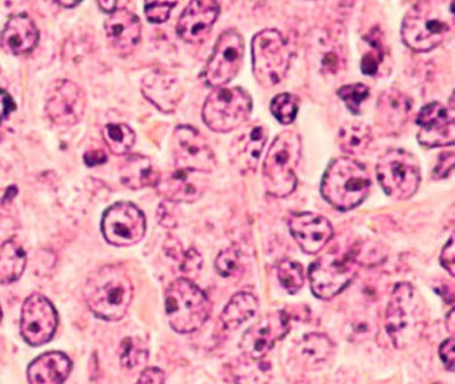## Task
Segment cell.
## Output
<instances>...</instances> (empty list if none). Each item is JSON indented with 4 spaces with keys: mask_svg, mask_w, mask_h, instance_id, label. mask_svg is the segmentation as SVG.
I'll list each match as a JSON object with an SVG mask.
<instances>
[{
    "mask_svg": "<svg viewBox=\"0 0 455 384\" xmlns=\"http://www.w3.org/2000/svg\"><path fill=\"white\" fill-rule=\"evenodd\" d=\"M84 91L71 80H58L52 85L46 101V114L60 127H71L81 122L86 111Z\"/></svg>",
    "mask_w": 455,
    "mask_h": 384,
    "instance_id": "16",
    "label": "cell"
},
{
    "mask_svg": "<svg viewBox=\"0 0 455 384\" xmlns=\"http://www.w3.org/2000/svg\"><path fill=\"white\" fill-rule=\"evenodd\" d=\"M267 127L259 123L247 125L230 146L231 163L241 173L255 172L267 141Z\"/></svg>",
    "mask_w": 455,
    "mask_h": 384,
    "instance_id": "22",
    "label": "cell"
},
{
    "mask_svg": "<svg viewBox=\"0 0 455 384\" xmlns=\"http://www.w3.org/2000/svg\"><path fill=\"white\" fill-rule=\"evenodd\" d=\"M355 266L351 252L334 250L321 256L308 268V280L314 295L322 300H329L342 292L353 282Z\"/></svg>",
    "mask_w": 455,
    "mask_h": 384,
    "instance_id": "10",
    "label": "cell"
},
{
    "mask_svg": "<svg viewBox=\"0 0 455 384\" xmlns=\"http://www.w3.org/2000/svg\"><path fill=\"white\" fill-rule=\"evenodd\" d=\"M215 269L226 279L241 276L244 271L243 252L235 245L220 251V255L215 259Z\"/></svg>",
    "mask_w": 455,
    "mask_h": 384,
    "instance_id": "36",
    "label": "cell"
},
{
    "mask_svg": "<svg viewBox=\"0 0 455 384\" xmlns=\"http://www.w3.org/2000/svg\"><path fill=\"white\" fill-rule=\"evenodd\" d=\"M418 141L426 148L434 147H447L454 143V108L452 96L450 107L443 106L438 101L428 103L420 109L417 116Z\"/></svg>",
    "mask_w": 455,
    "mask_h": 384,
    "instance_id": "15",
    "label": "cell"
},
{
    "mask_svg": "<svg viewBox=\"0 0 455 384\" xmlns=\"http://www.w3.org/2000/svg\"><path fill=\"white\" fill-rule=\"evenodd\" d=\"M220 12V4L214 0H194L188 3L178 20V35L191 44L204 42Z\"/></svg>",
    "mask_w": 455,
    "mask_h": 384,
    "instance_id": "21",
    "label": "cell"
},
{
    "mask_svg": "<svg viewBox=\"0 0 455 384\" xmlns=\"http://www.w3.org/2000/svg\"><path fill=\"white\" fill-rule=\"evenodd\" d=\"M251 111V98L243 88H214L204 101L202 119L214 132L226 133L244 124Z\"/></svg>",
    "mask_w": 455,
    "mask_h": 384,
    "instance_id": "8",
    "label": "cell"
},
{
    "mask_svg": "<svg viewBox=\"0 0 455 384\" xmlns=\"http://www.w3.org/2000/svg\"><path fill=\"white\" fill-rule=\"evenodd\" d=\"M370 189L371 178L367 168L348 156L332 159L322 178V196L335 210L348 211L358 207L369 196Z\"/></svg>",
    "mask_w": 455,
    "mask_h": 384,
    "instance_id": "3",
    "label": "cell"
},
{
    "mask_svg": "<svg viewBox=\"0 0 455 384\" xmlns=\"http://www.w3.org/2000/svg\"><path fill=\"white\" fill-rule=\"evenodd\" d=\"M439 356H441L444 367H446L450 372H452V371H454L455 363L454 339H447V340H444L443 343L441 344V347H439Z\"/></svg>",
    "mask_w": 455,
    "mask_h": 384,
    "instance_id": "44",
    "label": "cell"
},
{
    "mask_svg": "<svg viewBox=\"0 0 455 384\" xmlns=\"http://www.w3.org/2000/svg\"><path fill=\"white\" fill-rule=\"evenodd\" d=\"M4 203V202H2ZM0 203V228H2V221H4V204Z\"/></svg>",
    "mask_w": 455,
    "mask_h": 384,
    "instance_id": "51",
    "label": "cell"
},
{
    "mask_svg": "<svg viewBox=\"0 0 455 384\" xmlns=\"http://www.w3.org/2000/svg\"><path fill=\"white\" fill-rule=\"evenodd\" d=\"M2 317H4V312H2V308H0V322H2Z\"/></svg>",
    "mask_w": 455,
    "mask_h": 384,
    "instance_id": "52",
    "label": "cell"
},
{
    "mask_svg": "<svg viewBox=\"0 0 455 384\" xmlns=\"http://www.w3.org/2000/svg\"><path fill=\"white\" fill-rule=\"evenodd\" d=\"M276 275L282 287L289 293L298 292L305 284L306 275L302 264L291 259H282L276 264Z\"/></svg>",
    "mask_w": 455,
    "mask_h": 384,
    "instance_id": "35",
    "label": "cell"
},
{
    "mask_svg": "<svg viewBox=\"0 0 455 384\" xmlns=\"http://www.w3.org/2000/svg\"><path fill=\"white\" fill-rule=\"evenodd\" d=\"M252 72L262 87L278 85L291 64V51L283 35L276 29L258 32L251 42Z\"/></svg>",
    "mask_w": 455,
    "mask_h": 384,
    "instance_id": "7",
    "label": "cell"
},
{
    "mask_svg": "<svg viewBox=\"0 0 455 384\" xmlns=\"http://www.w3.org/2000/svg\"><path fill=\"white\" fill-rule=\"evenodd\" d=\"M258 309L257 296L249 291H241L235 293L226 304L222 315H220V322L226 330L233 331L243 324L250 317L254 316Z\"/></svg>",
    "mask_w": 455,
    "mask_h": 384,
    "instance_id": "30",
    "label": "cell"
},
{
    "mask_svg": "<svg viewBox=\"0 0 455 384\" xmlns=\"http://www.w3.org/2000/svg\"><path fill=\"white\" fill-rule=\"evenodd\" d=\"M57 266V255L52 251L41 250L36 253V274L39 276H47L54 271Z\"/></svg>",
    "mask_w": 455,
    "mask_h": 384,
    "instance_id": "42",
    "label": "cell"
},
{
    "mask_svg": "<svg viewBox=\"0 0 455 384\" xmlns=\"http://www.w3.org/2000/svg\"><path fill=\"white\" fill-rule=\"evenodd\" d=\"M159 172L150 157L143 155H132L124 160L121 167V180L127 188L142 189L156 187Z\"/></svg>",
    "mask_w": 455,
    "mask_h": 384,
    "instance_id": "27",
    "label": "cell"
},
{
    "mask_svg": "<svg viewBox=\"0 0 455 384\" xmlns=\"http://www.w3.org/2000/svg\"><path fill=\"white\" fill-rule=\"evenodd\" d=\"M175 168L210 173L217 167L214 151L207 139L191 125H178L172 133Z\"/></svg>",
    "mask_w": 455,
    "mask_h": 384,
    "instance_id": "13",
    "label": "cell"
},
{
    "mask_svg": "<svg viewBox=\"0 0 455 384\" xmlns=\"http://www.w3.org/2000/svg\"><path fill=\"white\" fill-rule=\"evenodd\" d=\"M379 32H377V36ZM375 40L371 39V45L375 48V51L372 52H367L366 55L362 58L361 69L364 75H369V76H375L379 71V64L382 63L383 55H382V43L379 44H375Z\"/></svg>",
    "mask_w": 455,
    "mask_h": 384,
    "instance_id": "40",
    "label": "cell"
},
{
    "mask_svg": "<svg viewBox=\"0 0 455 384\" xmlns=\"http://www.w3.org/2000/svg\"><path fill=\"white\" fill-rule=\"evenodd\" d=\"M175 5H177V3L172 2L146 3V18H148L151 23H164V21L169 20L170 13H172V8H174Z\"/></svg>",
    "mask_w": 455,
    "mask_h": 384,
    "instance_id": "39",
    "label": "cell"
},
{
    "mask_svg": "<svg viewBox=\"0 0 455 384\" xmlns=\"http://www.w3.org/2000/svg\"><path fill=\"white\" fill-rule=\"evenodd\" d=\"M289 228L298 245L310 255L321 252L334 235L327 218L314 212H298L290 216Z\"/></svg>",
    "mask_w": 455,
    "mask_h": 384,
    "instance_id": "20",
    "label": "cell"
},
{
    "mask_svg": "<svg viewBox=\"0 0 455 384\" xmlns=\"http://www.w3.org/2000/svg\"><path fill=\"white\" fill-rule=\"evenodd\" d=\"M441 264L449 272L450 276L455 275L454 237L450 236L441 253Z\"/></svg>",
    "mask_w": 455,
    "mask_h": 384,
    "instance_id": "43",
    "label": "cell"
},
{
    "mask_svg": "<svg viewBox=\"0 0 455 384\" xmlns=\"http://www.w3.org/2000/svg\"><path fill=\"white\" fill-rule=\"evenodd\" d=\"M337 93L345 101L347 108L354 115H358L361 114L362 103L369 99L370 88L363 83H354V84L342 85Z\"/></svg>",
    "mask_w": 455,
    "mask_h": 384,
    "instance_id": "38",
    "label": "cell"
},
{
    "mask_svg": "<svg viewBox=\"0 0 455 384\" xmlns=\"http://www.w3.org/2000/svg\"><path fill=\"white\" fill-rule=\"evenodd\" d=\"M103 138L110 152L114 155L129 154L135 144V133L129 125L122 123H113L103 128Z\"/></svg>",
    "mask_w": 455,
    "mask_h": 384,
    "instance_id": "33",
    "label": "cell"
},
{
    "mask_svg": "<svg viewBox=\"0 0 455 384\" xmlns=\"http://www.w3.org/2000/svg\"><path fill=\"white\" fill-rule=\"evenodd\" d=\"M334 351V344L323 333H310L298 344V354L307 367H316L329 360Z\"/></svg>",
    "mask_w": 455,
    "mask_h": 384,
    "instance_id": "32",
    "label": "cell"
},
{
    "mask_svg": "<svg viewBox=\"0 0 455 384\" xmlns=\"http://www.w3.org/2000/svg\"><path fill=\"white\" fill-rule=\"evenodd\" d=\"M166 314L172 330L180 333L196 332L209 320L212 301L196 283L180 277L167 288Z\"/></svg>",
    "mask_w": 455,
    "mask_h": 384,
    "instance_id": "5",
    "label": "cell"
},
{
    "mask_svg": "<svg viewBox=\"0 0 455 384\" xmlns=\"http://www.w3.org/2000/svg\"><path fill=\"white\" fill-rule=\"evenodd\" d=\"M108 160V155L103 149H90L84 154V163L90 167L103 164Z\"/></svg>",
    "mask_w": 455,
    "mask_h": 384,
    "instance_id": "47",
    "label": "cell"
},
{
    "mask_svg": "<svg viewBox=\"0 0 455 384\" xmlns=\"http://www.w3.org/2000/svg\"><path fill=\"white\" fill-rule=\"evenodd\" d=\"M98 5H100V8L103 11V12L113 13L114 11L118 8V2H111V0H100V2H98Z\"/></svg>",
    "mask_w": 455,
    "mask_h": 384,
    "instance_id": "48",
    "label": "cell"
},
{
    "mask_svg": "<svg viewBox=\"0 0 455 384\" xmlns=\"http://www.w3.org/2000/svg\"><path fill=\"white\" fill-rule=\"evenodd\" d=\"M76 4H78L76 2H60V5L65 8L76 7Z\"/></svg>",
    "mask_w": 455,
    "mask_h": 384,
    "instance_id": "50",
    "label": "cell"
},
{
    "mask_svg": "<svg viewBox=\"0 0 455 384\" xmlns=\"http://www.w3.org/2000/svg\"><path fill=\"white\" fill-rule=\"evenodd\" d=\"M158 220L161 226L166 227V228H174L177 226L178 218L174 213V208L169 204V202L159 205Z\"/></svg>",
    "mask_w": 455,
    "mask_h": 384,
    "instance_id": "45",
    "label": "cell"
},
{
    "mask_svg": "<svg viewBox=\"0 0 455 384\" xmlns=\"http://www.w3.org/2000/svg\"><path fill=\"white\" fill-rule=\"evenodd\" d=\"M38 28L33 19L26 13L12 16L0 35L2 47L12 55L30 52L38 44Z\"/></svg>",
    "mask_w": 455,
    "mask_h": 384,
    "instance_id": "25",
    "label": "cell"
},
{
    "mask_svg": "<svg viewBox=\"0 0 455 384\" xmlns=\"http://www.w3.org/2000/svg\"><path fill=\"white\" fill-rule=\"evenodd\" d=\"M108 44L118 55L127 56L134 52L142 37V23L140 18L127 8H116L105 24Z\"/></svg>",
    "mask_w": 455,
    "mask_h": 384,
    "instance_id": "23",
    "label": "cell"
},
{
    "mask_svg": "<svg viewBox=\"0 0 455 384\" xmlns=\"http://www.w3.org/2000/svg\"><path fill=\"white\" fill-rule=\"evenodd\" d=\"M302 155V139L295 131L279 133L263 160V188L270 196L287 197L297 188V167Z\"/></svg>",
    "mask_w": 455,
    "mask_h": 384,
    "instance_id": "4",
    "label": "cell"
},
{
    "mask_svg": "<svg viewBox=\"0 0 455 384\" xmlns=\"http://www.w3.org/2000/svg\"><path fill=\"white\" fill-rule=\"evenodd\" d=\"M58 328V312L54 304L41 293L26 299L20 315V333L26 343L38 347L54 338Z\"/></svg>",
    "mask_w": 455,
    "mask_h": 384,
    "instance_id": "14",
    "label": "cell"
},
{
    "mask_svg": "<svg viewBox=\"0 0 455 384\" xmlns=\"http://www.w3.org/2000/svg\"><path fill=\"white\" fill-rule=\"evenodd\" d=\"M454 151L449 149V151L442 152L438 157V163H436L435 168L433 171V179L435 180H442V179L449 178L454 170Z\"/></svg>",
    "mask_w": 455,
    "mask_h": 384,
    "instance_id": "41",
    "label": "cell"
},
{
    "mask_svg": "<svg viewBox=\"0 0 455 384\" xmlns=\"http://www.w3.org/2000/svg\"><path fill=\"white\" fill-rule=\"evenodd\" d=\"M244 43L235 29H228L218 37L214 51L202 72L207 87L220 88L235 77L243 61Z\"/></svg>",
    "mask_w": 455,
    "mask_h": 384,
    "instance_id": "11",
    "label": "cell"
},
{
    "mask_svg": "<svg viewBox=\"0 0 455 384\" xmlns=\"http://www.w3.org/2000/svg\"><path fill=\"white\" fill-rule=\"evenodd\" d=\"M377 179L387 196L410 199L420 184V167L415 155L403 148H390L378 159Z\"/></svg>",
    "mask_w": 455,
    "mask_h": 384,
    "instance_id": "9",
    "label": "cell"
},
{
    "mask_svg": "<svg viewBox=\"0 0 455 384\" xmlns=\"http://www.w3.org/2000/svg\"><path fill=\"white\" fill-rule=\"evenodd\" d=\"M207 181L206 173L175 168L161 172L156 189L167 202L194 203L204 196Z\"/></svg>",
    "mask_w": 455,
    "mask_h": 384,
    "instance_id": "18",
    "label": "cell"
},
{
    "mask_svg": "<svg viewBox=\"0 0 455 384\" xmlns=\"http://www.w3.org/2000/svg\"><path fill=\"white\" fill-rule=\"evenodd\" d=\"M148 357V343L138 336H127L119 346L121 364L127 370H134L146 363Z\"/></svg>",
    "mask_w": 455,
    "mask_h": 384,
    "instance_id": "34",
    "label": "cell"
},
{
    "mask_svg": "<svg viewBox=\"0 0 455 384\" xmlns=\"http://www.w3.org/2000/svg\"><path fill=\"white\" fill-rule=\"evenodd\" d=\"M372 141V128L366 123L353 122L343 125L338 133L340 149L348 155H362Z\"/></svg>",
    "mask_w": 455,
    "mask_h": 384,
    "instance_id": "31",
    "label": "cell"
},
{
    "mask_svg": "<svg viewBox=\"0 0 455 384\" xmlns=\"http://www.w3.org/2000/svg\"><path fill=\"white\" fill-rule=\"evenodd\" d=\"M290 330V316L286 311L271 312L258 320L242 336L241 349L244 356L263 359L275 346L276 341L286 336Z\"/></svg>",
    "mask_w": 455,
    "mask_h": 384,
    "instance_id": "17",
    "label": "cell"
},
{
    "mask_svg": "<svg viewBox=\"0 0 455 384\" xmlns=\"http://www.w3.org/2000/svg\"><path fill=\"white\" fill-rule=\"evenodd\" d=\"M84 298L95 316L119 322L126 316L132 306L134 284L124 267L106 264L87 277Z\"/></svg>",
    "mask_w": 455,
    "mask_h": 384,
    "instance_id": "1",
    "label": "cell"
},
{
    "mask_svg": "<svg viewBox=\"0 0 455 384\" xmlns=\"http://www.w3.org/2000/svg\"><path fill=\"white\" fill-rule=\"evenodd\" d=\"M411 112V99L398 88H387L378 96L375 124L383 135H398L406 127Z\"/></svg>",
    "mask_w": 455,
    "mask_h": 384,
    "instance_id": "19",
    "label": "cell"
},
{
    "mask_svg": "<svg viewBox=\"0 0 455 384\" xmlns=\"http://www.w3.org/2000/svg\"><path fill=\"white\" fill-rule=\"evenodd\" d=\"M226 376L233 384H266L271 378V367L263 359L244 356L226 365Z\"/></svg>",
    "mask_w": 455,
    "mask_h": 384,
    "instance_id": "28",
    "label": "cell"
},
{
    "mask_svg": "<svg viewBox=\"0 0 455 384\" xmlns=\"http://www.w3.org/2000/svg\"><path fill=\"white\" fill-rule=\"evenodd\" d=\"M71 370L73 363L68 355L60 351L46 352L28 365V383L63 384Z\"/></svg>",
    "mask_w": 455,
    "mask_h": 384,
    "instance_id": "26",
    "label": "cell"
},
{
    "mask_svg": "<svg viewBox=\"0 0 455 384\" xmlns=\"http://www.w3.org/2000/svg\"><path fill=\"white\" fill-rule=\"evenodd\" d=\"M28 264L25 248L18 240L9 239L0 245V284L17 282Z\"/></svg>",
    "mask_w": 455,
    "mask_h": 384,
    "instance_id": "29",
    "label": "cell"
},
{
    "mask_svg": "<svg viewBox=\"0 0 455 384\" xmlns=\"http://www.w3.org/2000/svg\"><path fill=\"white\" fill-rule=\"evenodd\" d=\"M454 27V3L418 2L402 21L401 36L415 52H427L449 39Z\"/></svg>",
    "mask_w": 455,
    "mask_h": 384,
    "instance_id": "2",
    "label": "cell"
},
{
    "mask_svg": "<svg viewBox=\"0 0 455 384\" xmlns=\"http://www.w3.org/2000/svg\"><path fill=\"white\" fill-rule=\"evenodd\" d=\"M164 379L166 376L161 368L148 367L140 373L137 384H164Z\"/></svg>",
    "mask_w": 455,
    "mask_h": 384,
    "instance_id": "46",
    "label": "cell"
},
{
    "mask_svg": "<svg viewBox=\"0 0 455 384\" xmlns=\"http://www.w3.org/2000/svg\"><path fill=\"white\" fill-rule=\"evenodd\" d=\"M385 328L395 348L403 349L422 332L423 307L410 283L394 287L385 315Z\"/></svg>",
    "mask_w": 455,
    "mask_h": 384,
    "instance_id": "6",
    "label": "cell"
},
{
    "mask_svg": "<svg viewBox=\"0 0 455 384\" xmlns=\"http://www.w3.org/2000/svg\"><path fill=\"white\" fill-rule=\"evenodd\" d=\"M145 213L130 202L111 205L102 218V234L106 242L116 247H130L146 235Z\"/></svg>",
    "mask_w": 455,
    "mask_h": 384,
    "instance_id": "12",
    "label": "cell"
},
{
    "mask_svg": "<svg viewBox=\"0 0 455 384\" xmlns=\"http://www.w3.org/2000/svg\"><path fill=\"white\" fill-rule=\"evenodd\" d=\"M271 114L282 124H291L297 119L299 109V99L297 95L282 92L276 95L270 103Z\"/></svg>",
    "mask_w": 455,
    "mask_h": 384,
    "instance_id": "37",
    "label": "cell"
},
{
    "mask_svg": "<svg viewBox=\"0 0 455 384\" xmlns=\"http://www.w3.org/2000/svg\"><path fill=\"white\" fill-rule=\"evenodd\" d=\"M142 92L159 111L172 114L182 99L183 87L174 75L162 69H154L143 77Z\"/></svg>",
    "mask_w": 455,
    "mask_h": 384,
    "instance_id": "24",
    "label": "cell"
},
{
    "mask_svg": "<svg viewBox=\"0 0 455 384\" xmlns=\"http://www.w3.org/2000/svg\"><path fill=\"white\" fill-rule=\"evenodd\" d=\"M444 324H446V328L450 331V332H454V309H450L449 314H447L446 322H444Z\"/></svg>",
    "mask_w": 455,
    "mask_h": 384,
    "instance_id": "49",
    "label": "cell"
},
{
    "mask_svg": "<svg viewBox=\"0 0 455 384\" xmlns=\"http://www.w3.org/2000/svg\"><path fill=\"white\" fill-rule=\"evenodd\" d=\"M434 384H443V383H434Z\"/></svg>",
    "mask_w": 455,
    "mask_h": 384,
    "instance_id": "53",
    "label": "cell"
}]
</instances>
